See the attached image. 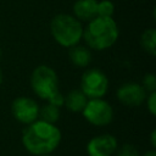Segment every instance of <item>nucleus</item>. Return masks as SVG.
<instances>
[{
    "label": "nucleus",
    "instance_id": "1",
    "mask_svg": "<svg viewBox=\"0 0 156 156\" xmlns=\"http://www.w3.org/2000/svg\"><path fill=\"white\" fill-rule=\"evenodd\" d=\"M61 130L56 124L37 119L27 124L22 133V144L29 154L41 156L55 151L61 143Z\"/></svg>",
    "mask_w": 156,
    "mask_h": 156
},
{
    "label": "nucleus",
    "instance_id": "2",
    "mask_svg": "<svg viewBox=\"0 0 156 156\" xmlns=\"http://www.w3.org/2000/svg\"><path fill=\"white\" fill-rule=\"evenodd\" d=\"M118 35V26L112 17L96 16L83 28L82 39L89 49L101 51L111 48L117 41Z\"/></svg>",
    "mask_w": 156,
    "mask_h": 156
},
{
    "label": "nucleus",
    "instance_id": "3",
    "mask_svg": "<svg viewBox=\"0 0 156 156\" xmlns=\"http://www.w3.org/2000/svg\"><path fill=\"white\" fill-rule=\"evenodd\" d=\"M50 32L58 45L68 49L79 44L83 34V26L73 15L58 13L54 16L50 22Z\"/></svg>",
    "mask_w": 156,
    "mask_h": 156
},
{
    "label": "nucleus",
    "instance_id": "4",
    "mask_svg": "<svg viewBox=\"0 0 156 156\" xmlns=\"http://www.w3.org/2000/svg\"><path fill=\"white\" fill-rule=\"evenodd\" d=\"M30 87L38 98L48 100L58 90V78L56 72L46 65L37 66L30 74Z\"/></svg>",
    "mask_w": 156,
    "mask_h": 156
},
{
    "label": "nucleus",
    "instance_id": "5",
    "mask_svg": "<svg viewBox=\"0 0 156 156\" xmlns=\"http://www.w3.org/2000/svg\"><path fill=\"white\" fill-rule=\"evenodd\" d=\"M82 113L90 124L96 127L107 126L113 119V108L102 98L88 99Z\"/></svg>",
    "mask_w": 156,
    "mask_h": 156
},
{
    "label": "nucleus",
    "instance_id": "6",
    "mask_svg": "<svg viewBox=\"0 0 156 156\" xmlns=\"http://www.w3.org/2000/svg\"><path fill=\"white\" fill-rule=\"evenodd\" d=\"M80 90L88 99L102 98L108 90V78L101 69L89 68L80 78Z\"/></svg>",
    "mask_w": 156,
    "mask_h": 156
},
{
    "label": "nucleus",
    "instance_id": "7",
    "mask_svg": "<svg viewBox=\"0 0 156 156\" xmlns=\"http://www.w3.org/2000/svg\"><path fill=\"white\" fill-rule=\"evenodd\" d=\"M39 108L38 102L28 96H18L11 104L13 117L23 124H30L37 121L39 118Z\"/></svg>",
    "mask_w": 156,
    "mask_h": 156
},
{
    "label": "nucleus",
    "instance_id": "8",
    "mask_svg": "<svg viewBox=\"0 0 156 156\" xmlns=\"http://www.w3.org/2000/svg\"><path fill=\"white\" fill-rule=\"evenodd\" d=\"M116 96L118 101L129 107L140 106L146 99V91L141 87V84L135 82L123 83L116 91Z\"/></svg>",
    "mask_w": 156,
    "mask_h": 156
},
{
    "label": "nucleus",
    "instance_id": "9",
    "mask_svg": "<svg viewBox=\"0 0 156 156\" xmlns=\"http://www.w3.org/2000/svg\"><path fill=\"white\" fill-rule=\"evenodd\" d=\"M117 149V139L112 134L96 135L87 144V154L89 156H112Z\"/></svg>",
    "mask_w": 156,
    "mask_h": 156
},
{
    "label": "nucleus",
    "instance_id": "10",
    "mask_svg": "<svg viewBox=\"0 0 156 156\" xmlns=\"http://www.w3.org/2000/svg\"><path fill=\"white\" fill-rule=\"evenodd\" d=\"M73 16L85 22L95 18L98 16V0H77L73 5Z\"/></svg>",
    "mask_w": 156,
    "mask_h": 156
},
{
    "label": "nucleus",
    "instance_id": "11",
    "mask_svg": "<svg viewBox=\"0 0 156 156\" xmlns=\"http://www.w3.org/2000/svg\"><path fill=\"white\" fill-rule=\"evenodd\" d=\"M68 56L72 61V63L77 67H88V65L93 60L91 51L88 46L76 44L71 48H68Z\"/></svg>",
    "mask_w": 156,
    "mask_h": 156
},
{
    "label": "nucleus",
    "instance_id": "12",
    "mask_svg": "<svg viewBox=\"0 0 156 156\" xmlns=\"http://www.w3.org/2000/svg\"><path fill=\"white\" fill-rule=\"evenodd\" d=\"M87 101L88 98L80 89H72L67 93V95H65L63 106L71 112H82Z\"/></svg>",
    "mask_w": 156,
    "mask_h": 156
},
{
    "label": "nucleus",
    "instance_id": "13",
    "mask_svg": "<svg viewBox=\"0 0 156 156\" xmlns=\"http://www.w3.org/2000/svg\"><path fill=\"white\" fill-rule=\"evenodd\" d=\"M140 45L144 51L151 56L156 54V30L154 28H147L143 32L140 37Z\"/></svg>",
    "mask_w": 156,
    "mask_h": 156
},
{
    "label": "nucleus",
    "instance_id": "14",
    "mask_svg": "<svg viewBox=\"0 0 156 156\" xmlns=\"http://www.w3.org/2000/svg\"><path fill=\"white\" fill-rule=\"evenodd\" d=\"M39 118L41 121L56 124V122L60 118V107L48 102L46 105L39 108Z\"/></svg>",
    "mask_w": 156,
    "mask_h": 156
},
{
    "label": "nucleus",
    "instance_id": "15",
    "mask_svg": "<svg viewBox=\"0 0 156 156\" xmlns=\"http://www.w3.org/2000/svg\"><path fill=\"white\" fill-rule=\"evenodd\" d=\"M115 12V5L110 0L98 1V16L102 17H112Z\"/></svg>",
    "mask_w": 156,
    "mask_h": 156
},
{
    "label": "nucleus",
    "instance_id": "16",
    "mask_svg": "<svg viewBox=\"0 0 156 156\" xmlns=\"http://www.w3.org/2000/svg\"><path fill=\"white\" fill-rule=\"evenodd\" d=\"M141 87L145 89L146 93L156 91V77H155V74L154 73H146L143 77Z\"/></svg>",
    "mask_w": 156,
    "mask_h": 156
},
{
    "label": "nucleus",
    "instance_id": "17",
    "mask_svg": "<svg viewBox=\"0 0 156 156\" xmlns=\"http://www.w3.org/2000/svg\"><path fill=\"white\" fill-rule=\"evenodd\" d=\"M117 156H139V152L135 146L132 144H124L119 149L116 150Z\"/></svg>",
    "mask_w": 156,
    "mask_h": 156
},
{
    "label": "nucleus",
    "instance_id": "18",
    "mask_svg": "<svg viewBox=\"0 0 156 156\" xmlns=\"http://www.w3.org/2000/svg\"><path fill=\"white\" fill-rule=\"evenodd\" d=\"M146 106H147V110L149 112L155 116L156 115V91H151L149 93V95L146 96Z\"/></svg>",
    "mask_w": 156,
    "mask_h": 156
},
{
    "label": "nucleus",
    "instance_id": "19",
    "mask_svg": "<svg viewBox=\"0 0 156 156\" xmlns=\"http://www.w3.org/2000/svg\"><path fill=\"white\" fill-rule=\"evenodd\" d=\"M63 100H65V95H63L60 90H57V91L54 93L46 101H48L49 104H52V105L57 106V107H61V106H63Z\"/></svg>",
    "mask_w": 156,
    "mask_h": 156
},
{
    "label": "nucleus",
    "instance_id": "20",
    "mask_svg": "<svg viewBox=\"0 0 156 156\" xmlns=\"http://www.w3.org/2000/svg\"><path fill=\"white\" fill-rule=\"evenodd\" d=\"M151 145H152V147L156 146V132L155 130L151 132Z\"/></svg>",
    "mask_w": 156,
    "mask_h": 156
},
{
    "label": "nucleus",
    "instance_id": "21",
    "mask_svg": "<svg viewBox=\"0 0 156 156\" xmlns=\"http://www.w3.org/2000/svg\"><path fill=\"white\" fill-rule=\"evenodd\" d=\"M143 156H156V151L152 149V150H149V151H146Z\"/></svg>",
    "mask_w": 156,
    "mask_h": 156
},
{
    "label": "nucleus",
    "instance_id": "22",
    "mask_svg": "<svg viewBox=\"0 0 156 156\" xmlns=\"http://www.w3.org/2000/svg\"><path fill=\"white\" fill-rule=\"evenodd\" d=\"M1 83H2V71L0 68V85H1Z\"/></svg>",
    "mask_w": 156,
    "mask_h": 156
},
{
    "label": "nucleus",
    "instance_id": "23",
    "mask_svg": "<svg viewBox=\"0 0 156 156\" xmlns=\"http://www.w3.org/2000/svg\"><path fill=\"white\" fill-rule=\"evenodd\" d=\"M1 57H2V50L0 49V60H1Z\"/></svg>",
    "mask_w": 156,
    "mask_h": 156
},
{
    "label": "nucleus",
    "instance_id": "24",
    "mask_svg": "<svg viewBox=\"0 0 156 156\" xmlns=\"http://www.w3.org/2000/svg\"><path fill=\"white\" fill-rule=\"evenodd\" d=\"M41 156H51V154H49V155H41Z\"/></svg>",
    "mask_w": 156,
    "mask_h": 156
}]
</instances>
